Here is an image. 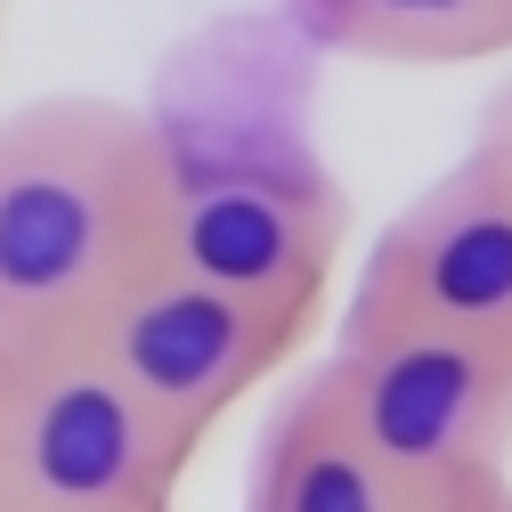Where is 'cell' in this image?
Returning a JSON list of instances; mask_svg holds the SVG:
<instances>
[{
	"label": "cell",
	"instance_id": "6da1fadb",
	"mask_svg": "<svg viewBox=\"0 0 512 512\" xmlns=\"http://www.w3.org/2000/svg\"><path fill=\"white\" fill-rule=\"evenodd\" d=\"M171 139L139 106L57 90L0 114V350L74 342L163 261Z\"/></svg>",
	"mask_w": 512,
	"mask_h": 512
},
{
	"label": "cell",
	"instance_id": "7a4b0ae2",
	"mask_svg": "<svg viewBox=\"0 0 512 512\" xmlns=\"http://www.w3.org/2000/svg\"><path fill=\"white\" fill-rule=\"evenodd\" d=\"M317 391L431 504L512 472V350L496 342L415 326V317L342 309Z\"/></svg>",
	"mask_w": 512,
	"mask_h": 512
},
{
	"label": "cell",
	"instance_id": "3957f363",
	"mask_svg": "<svg viewBox=\"0 0 512 512\" xmlns=\"http://www.w3.org/2000/svg\"><path fill=\"white\" fill-rule=\"evenodd\" d=\"M187 472H196V447L90 342H49L9 358L0 496L33 512H171Z\"/></svg>",
	"mask_w": 512,
	"mask_h": 512
},
{
	"label": "cell",
	"instance_id": "277c9868",
	"mask_svg": "<svg viewBox=\"0 0 512 512\" xmlns=\"http://www.w3.org/2000/svg\"><path fill=\"white\" fill-rule=\"evenodd\" d=\"M74 342H90L204 456V439L309 342V326L244 301V293H220V285L187 277L171 261H155L147 277L122 285Z\"/></svg>",
	"mask_w": 512,
	"mask_h": 512
},
{
	"label": "cell",
	"instance_id": "5b68a950",
	"mask_svg": "<svg viewBox=\"0 0 512 512\" xmlns=\"http://www.w3.org/2000/svg\"><path fill=\"white\" fill-rule=\"evenodd\" d=\"M350 309L415 317L512 350V163L464 147L374 236Z\"/></svg>",
	"mask_w": 512,
	"mask_h": 512
},
{
	"label": "cell",
	"instance_id": "8992f818",
	"mask_svg": "<svg viewBox=\"0 0 512 512\" xmlns=\"http://www.w3.org/2000/svg\"><path fill=\"white\" fill-rule=\"evenodd\" d=\"M342 244V196L309 171H187L171 155L163 261L317 326Z\"/></svg>",
	"mask_w": 512,
	"mask_h": 512
},
{
	"label": "cell",
	"instance_id": "52a82bcc",
	"mask_svg": "<svg viewBox=\"0 0 512 512\" xmlns=\"http://www.w3.org/2000/svg\"><path fill=\"white\" fill-rule=\"evenodd\" d=\"M244 512H431V496H415L309 382L261 423Z\"/></svg>",
	"mask_w": 512,
	"mask_h": 512
},
{
	"label": "cell",
	"instance_id": "ba28073f",
	"mask_svg": "<svg viewBox=\"0 0 512 512\" xmlns=\"http://www.w3.org/2000/svg\"><path fill=\"white\" fill-rule=\"evenodd\" d=\"M317 49L374 66H480L512 57V0H285Z\"/></svg>",
	"mask_w": 512,
	"mask_h": 512
},
{
	"label": "cell",
	"instance_id": "9c48e42d",
	"mask_svg": "<svg viewBox=\"0 0 512 512\" xmlns=\"http://www.w3.org/2000/svg\"><path fill=\"white\" fill-rule=\"evenodd\" d=\"M472 147H488L496 163H512V74H504V90L480 106V131H472Z\"/></svg>",
	"mask_w": 512,
	"mask_h": 512
},
{
	"label": "cell",
	"instance_id": "30bf717a",
	"mask_svg": "<svg viewBox=\"0 0 512 512\" xmlns=\"http://www.w3.org/2000/svg\"><path fill=\"white\" fill-rule=\"evenodd\" d=\"M431 512H512V472H496V480H472V488H456V496H439Z\"/></svg>",
	"mask_w": 512,
	"mask_h": 512
},
{
	"label": "cell",
	"instance_id": "8fae6325",
	"mask_svg": "<svg viewBox=\"0 0 512 512\" xmlns=\"http://www.w3.org/2000/svg\"><path fill=\"white\" fill-rule=\"evenodd\" d=\"M0 512H33V504H17V496H0Z\"/></svg>",
	"mask_w": 512,
	"mask_h": 512
},
{
	"label": "cell",
	"instance_id": "7c38bea8",
	"mask_svg": "<svg viewBox=\"0 0 512 512\" xmlns=\"http://www.w3.org/2000/svg\"><path fill=\"white\" fill-rule=\"evenodd\" d=\"M0 391H9V350H0Z\"/></svg>",
	"mask_w": 512,
	"mask_h": 512
},
{
	"label": "cell",
	"instance_id": "4fadbf2b",
	"mask_svg": "<svg viewBox=\"0 0 512 512\" xmlns=\"http://www.w3.org/2000/svg\"><path fill=\"white\" fill-rule=\"evenodd\" d=\"M0 9H9V0H0Z\"/></svg>",
	"mask_w": 512,
	"mask_h": 512
}]
</instances>
